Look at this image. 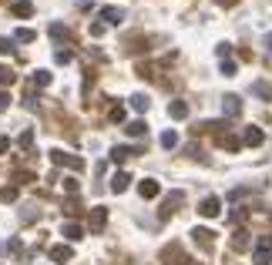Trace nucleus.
<instances>
[{"instance_id":"3","label":"nucleus","mask_w":272,"mask_h":265,"mask_svg":"<svg viewBox=\"0 0 272 265\" xmlns=\"http://www.w3.org/2000/svg\"><path fill=\"white\" fill-rule=\"evenodd\" d=\"M51 154H54L58 165H71V168H81V165H84L81 158H71V154H64V151H51Z\"/></svg>"},{"instance_id":"12","label":"nucleus","mask_w":272,"mask_h":265,"mask_svg":"<svg viewBox=\"0 0 272 265\" xmlns=\"http://www.w3.org/2000/svg\"><path fill=\"white\" fill-rule=\"evenodd\" d=\"M145 131H148V128H145L141 121H135V124H128V134H131V138H141Z\"/></svg>"},{"instance_id":"9","label":"nucleus","mask_w":272,"mask_h":265,"mask_svg":"<svg viewBox=\"0 0 272 265\" xmlns=\"http://www.w3.org/2000/svg\"><path fill=\"white\" fill-rule=\"evenodd\" d=\"M245 141H249V145H262V131H259V128H249V131H245Z\"/></svg>"},{"instance_id":"10","label":"nucleus","mask_w":272,"mask_h":265,"mask_svg":"<svg viewBox=\"0 0 272 265\" xmlns=\"http://www.w3.org/2000/svg\"><path fill=\"white\" fill-rule=\"evenodd\" d=\"M161 145H165V148H175V145H178V134L175 131H165V134H161Z\"/></svg>"},{"instance_id":"21","label":"nucleus","mask_w":272,"mask_h":265,"mask_svg":"<svg viewBox=\"0 0 272 265\" xmlns=\"http://www.w3.org/2000/svg\"><path fill=\"white\" fill-rule=\"evenodd\" d=\"M7 145H10V141H7V138L0 134V151H7Z\"/></svg>"},{"instance_id":"14","label":"nucleus","mask_w":272,"mask_h":265,"mask_svg":"<svg viewBox=\"0 0 272 265\" xmlns=\"http://www.w3.org/2000/svg\"><path fill=\"white\" fill-rule=\"evenodd\" d=\"M252 91H255V94H259V97H272V88H269V84H262V81L255 84Z\"/></svg>"},{"instance_id":"4","label":"nucleus","mask_w":272,"mask_h":265,"mask_svg":"<svg viewBox=\"0 0 272 265\" xmlns=\"http://www.w3.org/2000/svg\"><path fill=\"white\" fill-rule=\"evenodd\" d=\"M202 215H205V218H215V215H218V198H205V202H202Z\"/></svg>"},{"instance_id":"1","label":"nucleus","mask_w":272,"mask_h":265,"mask_svg":"<svg viewBox=\"0 0 272 265\" xmlns=\"http://www.w3.org/2000/svg\"><path fill=\"white\" fill-rule=\"evenodd\" d=\"M101 20H104V24H121V20H124V10H121V7H104V10H101Z\"/></svg>"},{"instance_id":"7","label":"nucleus","mask_w":272,"mask_h":265,"mask_svg":"<svg viewBox=\"0 0 272 265\" xmlns=\"http://www.w3.org/2000/svg\"><path fill=\"white\" fill-rule=\"evenodd\" d=\"M111 188H115V191H124V188H128V175H124V171H118L115 178H111Z\"/></svg>"},{"instance_id":"6","label":"nucleus","mask_w":272,"mask_h":265,"mask_svg":"<svg viewBox=\"0 0 272 265\" xmlns=\"http://www.w3.org/2000/svg\"><path fill=\"white\" fill-rule=\"evenodd\" d=\"M222 108H225V114H239V111H242V104H239V97H235V94L225 97V104H222Z\"/></svg>"},{"instance_id":"5","label":"nucleus","mask_w":272,"mask_h":265,"mask_svg":"<svg viewBox=\"0 0 272 265\" xmlns=\"http://www.w3.org/2000/svg\"><path fill=\"white\" fill-rule=\"evenodd\" d=\"M10 10H14L17 17H30V14H34V3H30V0H17Z\"/></svg>"},{"instance_id":"16","label":"nucleus","mask_w":272,"mask_h":265,"mask_svg":"<svg viewBox=\"0 0 272 265\" xmlns=\"http://www.w3.org/2000/svg\"><path fill=\"white\" fill-rule=\"evenodd\" d=\"M14 51V40L10 37H0V54H10Z\"/></svg>"},{"instance_id":"23","label":"nucleus","mask_w":272,"mask_h":265,"mask_svg":"<svg viewBox=\"0 0 272 265\" xmlns=\"http://www.w3.org/2000/svg\"><path fill=\"white\" fill-rule=\"evenodd\" d=\"M266 47H269V51H272V34H266Z\"/></svg>"},{"instance_id":"17","label":"nucleus","mask_w":272,"mask_h":265,"mask_svg":"<svg viewBox=\"0 0 272 265\" xmlns=\"http://www.w3.org/2000/svg\"><path fill=\"white\" fill-rule=\"evenodd\" d=\"M34 81H37V84H51V74H47V71H37Z\"/></svg>"},{"instance_id":"19","label":"nucleus","mask_w":272,"mask_h":265,"mask_svg":"<svg viewBox=\"0 0 272 265\" xmlns=\"http://www.w3.org/2000/svg\"><path fill=\"white\" fill-rule=\"evenodd\" d=\"M222 74H225V77L235 74V64H232V60H225V64H222Z\"/></svg>"},{"instance_id":"20","label":"nucleus","mask_w":272,"mask_h":265,"mask_svg":"<svg viewBox=\"0 0 272 265\" xmlns=\"http://www.w3.org/2000/svg\"><path fill=\"white\" fill-rule=\"evenodd\" d=\"M215 3H222V7H235L239 0H215Z\"/></svg>"},{"instance_id":"13","label":"nucleus","mask_w":272,"mask_h":265,"mask_svg":"<svg viewBox=\"0 0 272 265\" xmlns=\"http://www.w3.org/2000/svg\"><path fill=\"white\" fill-rule=\"evenodd\" d=\"M131 108H135V111H145V108H148V97L135 94V97H131Z\"/></svg>"},{"instance_id":"15","label":"nucleus","mask_w":272,"mask_h":265,"mask_svg":"<svg viewBox=\"0 0 272 265\" xmlns=\"http://www.w3.org/2000/svg\"><path fill=\"white\" fill-rule=\"evenodd\" d=\"M34 37H37V34H34V30H27V27H24V30H17V40H24V44H30Z\"/></svg>"},{"instance_id":"18","label":"nucleus","mask_w":272,"mask_h":265,"mask_svg":"<svg viewBox=\"0 0 272 265\" xmlns=\"http://www.w3.org/2000/svg\"><path fill=\"white\" fill-rule=\"evenodd\" d=\"M7 81H14V74H10V67H0V84H7Z\"/></svg>"},{"instance_id":"22","label":"nucleus","mask_w":272,"mask_h":265,"mask_svg":"<svg viewBox=\"0 0 272 265\" xmlns=\"http://www.w3.org/2000/svg\"><path fill=\"white\" fill-rule=\"evenodd\" d=\"M7 101H10V97H7V94H0V111L7 108Z\"/></svg>"},{"instance_id":"8","label":"nucleus","mask_w":272,"mask_h":265,"mask_svg":"<svg viewBox=\"0 0 272 265\" xmlns=\"http://www.w3.org/2000/svg\"><path fill=\"white\" fill-rule=\"evenodd\" d=\"M168 114H172V118H185V114H188V104H185V101H175V104L168 108Z\"/></svg>"},{"instance_id":"11","label":"nucleus","mask_w":272,"mask_h":265,"mask_svg":"<svg viewBox=\"0 0 272 265\" xmlns=\"http://www.w3.org/2000/svg\"><path fill=\"white\" fill-rule=\"evenodd\" d=\"M64 235H67V238H81V225L67 222V225H64Z\"/></svg>"},{"instance_id":"2","label":"nucleus","mask_w":272,"mask_h":265,"mask_svg":"<svg viewBox=\"0 0 272 265\" xmlns=\"http://www.w3.org/2000/svg\"><path fill=\"white\" fill-rule=\"evenodd\" d=\"M138 191H141V198H155V195H158V181H151V178H145V181L138 185Z\"/></svg>"}]
</instances>
